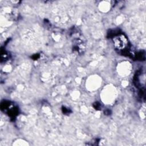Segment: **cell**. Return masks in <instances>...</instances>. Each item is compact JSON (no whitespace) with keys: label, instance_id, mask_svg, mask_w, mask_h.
I'll return each instance as SVG.
<instances>
[{"label":"cell","instance_id":"cell-1","mask_svg":"<svg viewBox=\"0 0 146 146\" xmlns=\"http://www.w3.org/2000/svg\"><path fill=\"white\" fill-rule=\"evenodd\" d=\"M113 43L115 46L119 50H123L127 47L128 40L127 38L123 35H116L114 36Z\"/></svg>","mask_w":146,"mask_h":146}]
</instances>
